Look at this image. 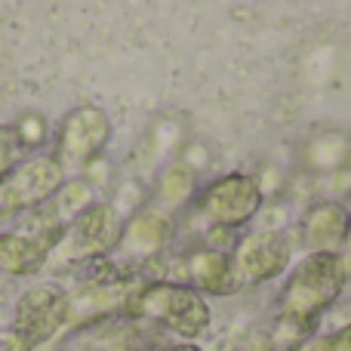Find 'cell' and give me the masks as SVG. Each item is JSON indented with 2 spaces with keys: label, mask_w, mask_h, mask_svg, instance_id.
Segmentation results:
<instances>
[{
  "label": "cell",
  "mask_w": 351,
  "mask_h": 351,
  "mask_svg": "<svg viewBox=\"0 0 351 351\" xmlns=\"http://www.w3.org/2000/svg\"><path fill=\"white\" fill-rule=\"evenodd\" d=\"M164 237H167V222L160 216L136 219V222L130 225V231H127V243H130V247H133V250H145V253H152V250L158 247Z\"/></svg>",
  "instance_id": "12"
},
{
  "label": "cell",
  "mask_w": 351,
  "mask_h": 351,
  "mask_svg": "<svg viewBox=\"0 0 351 351\" xmlns=\"http://www.w3.org/2000/svg\"><path fill=\"white\" fill-rule=\"evenodd\" d=\"M59 206H62V213H68L71 206H74V210H80V213L90 210V188H86L84 182H80V185H77V182H74V185H68L65 191H62V204Z\"/></svg>",
  "instance_id": "14"
},
{
  "label": "cell",
  "mask_w": 351,
  "mask_h": 351,
  "mask_svg": "<svg viewBox=\"0 0 351 351\" xmlns=\"http://www.w3.org/2000/svg\"><path fill=\"white\" fill-rule=\"evenodd\" d=\"M237 262H241V271L250 280H271L290 262V241L284 234H278V231L253 234L241 243Z\"/></svg>",
  "instance_id": "8"
},
{
  "label": "cell",
  "mask_w": 351,
  "mask_h": 351,
  "mask_svg": "<svg viewBox=\"0 0 351 351\" xmlns=\"http://www.w3.org/2000/svg\"><path fill=\"white\" fill-rule=\"evenodd\" d=\"M16 154H19V136H16V130L0 127V173L10 170V164L16 160Z\"/></svg>",
  "instance_id": "15"
},
{
  "label": "cell",
  "mask_w": 351,
  "mask_h": 351,
  "mask_svg": "<svg viewBox=\"0 0 351 351\" xmlns=\"http://www.w3.org/2000/svg\"><path fill=\"white\" fill-rule=\"evenodd\" d=\"M191 274L194 284L206 293H231L237 287L234 271H231V262L222 253H200L191 262Z\"/></svg>",
  "instance_id": "11"
},
{
  "label": "cell",
  "mask_w": 351,
  "mask_h": 351,
  "mask_svg": "<svg viewBox=\"0 0 351 351\" xmlns=\"http://www.w3.org/2000/svg\"><path fill=\"white\" fill-rule=\"evenodd\" d=\"M117 234H121V219L111 206H90L77 216V222L71 225V234L65 241V250L62 256L65 259H90V256H102L108 247L117 243Z\"/></svg>",
  "instance_id": "6"
},
{
  "label": "cell",
  "mask_w": 351,
  "mask_h": 351,
  "mask_svg": "<svg viewBox=\"0 0 351 351\" xmlns=\"http://www.w3.org/2000/svg\"><path fill=\"white\" fill-rule=\"evenodd\" d=\"M62 167L53 158H37L19 167L10 179L0 182V216H12L28 206H37L59 188Z\"/></svg>",
  "instance_id": "4"
},
{
  "label": "cell",
  "mask_w": 351,
  "mask_h": 351,
  "mask_svg": "<svg viewBox=\"0 0 351 351\" xmlns=\"http://www.w3.org/2000/svg\"><path fill=\"white\" fill-rule=\"evenodd\" d=\"M170 351H197V348H191V346H182V348H170Z\"/></svg>",
  "instance_id": "18"
},
{
  "label": "cell",
  "mask_w": 351,
  "mask_h": 351,
  "mask_svg": "<svg viewBox=\"0 0 351 351\" xmlns=\"http://www.w3.org/2000/svg\"><path fill=\"white\" fill-rule=\"evenodd\" d=\"M351 219L339 204H321L305 219V237L317 247H333L339 241H348Z\"/></svg>",
  "instance_id": "10"
},
{
  "label": "cell",
  "mask_w": 351,
  "mask_h": 351,
  "mask_svg": "<svg viewBox=\"0 0 351 351\" xmlns=\"http://www.w3.org/2000/svg\"><path fill=\"white\" fill-rule=\"evenodd\" d=\"M49 250L43 243H37L34 237L10 231V234H0V271L10 274H34L43 268Z\"/></svg>",
  "instance_id": "9"
},
{
  "label": "cell",
  "mask_w": 351,
  "mask_h": 351,
  "mask_svg": "<svg viewBox=\"0 0 351 351\" xmlns=\"http://www.w3.org/2000/svg\"><path fill=\"white\" fill-rule=\"evenodd\" d=\"M194 191V170L185 164H176L167 170L164 182H160V197L170 200V204H179V200H185L188 194Z\"/></svg>",
  "instance_id": "13"
},
{
  "label": "cell",
  "mask_w": 351,
  "mask_h": 351,
  "mask_svg": "<svg viewBox=\"0 0 351 351\" xmlns=\"http://www.w3.org/2000/svg\"><path fill=\"white\" fill-rule=\"evenodd\" d=\"M348 278H351V262L346 256L330 253V250L308 256L296 268L290 284H287L284 305H280V311H284L280 327L284 330L290 327L302 339V333L315 324V317L342 293Z\"/></svg>",
  "instance_id": "1"
},
{
  "label": "cell",
  "mask_w": 351,
  "mask_h": 351,
  "mask_svg": "<svg viewBox=\"0 0 351 351\" xmlns=\"http://www.w3.org/2000/svg\"><path fill=\"white\" fill-rule=\"evenodd\" d=\"M16 136H19V142L37 145V142H40V136H43L40 121H37V117H28V121H22V123H19V130H16Z\"/></svg>",
  "instance_id": "16"
},
{
  "label": "cell",
  "mask_w": 351,
  "mask_h": 351,
  "mask_svg": "<svg viewBox=\"0 0 351 351\" xmlns=\"http://www.w3.org/2000/svg\"><path fill=\"white\" fill-rule=\"evenodd\" d=\"M71 315V299L59 287H31L16 305V336L19 351H34L53 339Z\"/></svg>",
  "instance_id": "2"
},
{
  "label": "cell",
  "mask_w": 351,
  "mask_h": 351,
  "mask_svg": "<svg viewBox=\"0 0 351 351\" xmlns=\"http://www.w3.org/2000/svg\"><path fill=\"white\" fill-rule=\"evenodd\" d=\"M108 117L96 108H77L62 130V164L84 167L108 142Z\"/></svg>",
  "instance_id": "7"
},
{
  "label": "cell",
  "mask_w": 351,
  "mask_h": 351,
  "mask_svg": "<svg viewBox=\"0 0 351 351\" xmlns=\"http://www.w3.org/2000/svg\"><path fill=\"white\" fill-rule=\"evenodd\" d=\"M348 250H351V228H348Z\"/></svg>",
  "instance_id": "19"
},
{
  "label": "cell",
  "mask_w": 351,
  "mask_h": 351,
  "mask_svg": "<svg viewBox=\"0 0 351 351\" xmlns=\"http://www.w3.org/2000/svg\"><path fill=\"white\" fill-rule=\"evenodd\" d=\"M315 351H351V327L346 333H336V336H330V339H324Z\"/></svg>",
  "instance_id": "17"
},
{
  "label": "cell",
  "mask_w": 351,
  "mask_h": 351,
  "mask_svg": "<svg viewBox=\"0 0 351 351\" xmlns=\"http://www.w3.org/2000/svg\"><path fill=\"white\" fill-rule=\"evenodd\" d=\"M133 308L139 315H148L152 321H160L164 327L176 330L179 336H200V330H206V324H210L206 302L194 290H185V287H145L133 299Z\"/></svg>",
  "instance_id": "3"
},
{
  "label": "cell",
  "mask_w": 351,
  "mask_h": 351,
  "mask_svg": "<svg viewBox=\"0 0 351 351\" xmlns=\"http://www.w3.org/2000/svg\"><path fill=\"white\" fill-rule=\"evenodd\" d=\"M200 204H204V213L213 222H219L222 228H231V225H241L256 216V210L262 204V191L247 176H225V179L213 182L206 188Z\"/></svg>",
  "instance_id": "5"
}]
</instances>
